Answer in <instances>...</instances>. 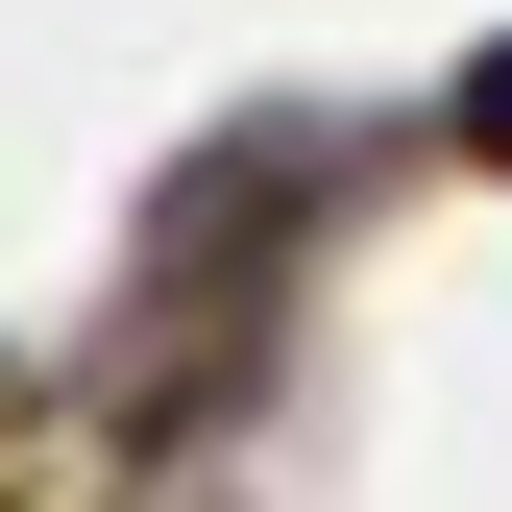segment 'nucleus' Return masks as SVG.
<instances>
[{
  "instance_id": "nucleus-1",
  "label": "nucleus",
  "mask_w": 512,
  "mask_h": 512,
  "mask_svg": "<svg viewBox=\"0 0 512 512\" xmlns=\"http://www.w3.org/2000/svg\"><path fill=\"white\" fill-rule=\"evenodd\" d=\"M464 147H488V171H512V49H488V74H464Z\"/></svg>"
}]
</instances>
